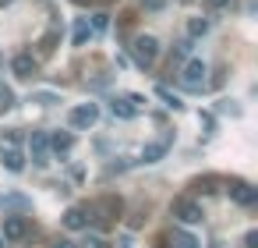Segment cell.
<instances>
[{"instance_id": "cell-14", "label": "cell", "mask_w": 258, "mask_h": 248, "mask_svg": "<svg viewBox=\"0 0 258 248\" xmlns=\"http://www.w3.org/2000/svg\"><path fill=\"white\" fill-rule=\"evenodd\" d=\"M216 184H219L216 174H202V177H191L187 191H191V195H209V191H216Z\"/></svg>"}, {"instance_id": "cell-11", "label": "cell", "mask_w": 258, "mask_h": 248, "mask_svg": "<svg viewBox=\"0 0 258 248\" xmlns=\"http://www.w3.org/2000/svg\"><path fill=\"white\" fill-rule=\"evenodd\" d=\"M46 145L53 149V153H71V145H75V135L71 131H53V135H46Z\"/></svg>"}, {"instance_id": "cell-27", "label": "cell", "mask_w": 258, "mask_h": 248, "mask_svg": "<svg viewBox=\"0 0 258 248\" xmlns=\"http://www.w3.org/2000/svg\"><path fill=\"white\" fill-rule=\"evenodd\" d=\"M85 248H110V244H106L103 237H89V241H85Z\"/></svg>"}, {"instance_id": "cell-22", "label": "cell", "mask_w": 258, "mask_h": 248, "mask_svg": "<svg viewBox=\"0 0 258 248\" xmlns=\"http://www.w3.org/2000/svg\"><path fill=\"white\" fill-rule=\"evenodd\" d=\"M0 107H4V110H8V107H15V92H11L8 85H0Z\"/></svg>"}, {"instance_id": "cell-19", "label": "cell", "mask_w": 258, "mask_h": 248, "mask_svg": "<svg viewBox=\"0 0 258 248\" xmlns=\"http://www.w3.org/2000/svg\"><path fill=\"white\" fill-rule=\"evenodd\" d=\"M156 96H159V100H163V103H166L170 110H180V107H184V103H180V100H177V96H173V92L166 89V85H159V89H156Z\"/></svg>"}, {"instance_id": "cell-31", "label": "cell", "mask_w": 258, "mask_h": 248, "mask_svg": "<svg viewBox=\"0 0 258 248\" xmlns=\"http://www.w3.org/2000/svg\"><path fill=\"white\" fill-rule=\"evenodd\" d=\"M11 4H15V0H0V8H11Z\"/></svg>"}, {"instance_id": "cell-2", "label": "cell", "mask_w": 258, "mask_h": 248, "mask_svg": "<svg viewBox=\"0 0 258 248\" xmlns=\"http://www.w3.org/2000/svg\"><path fill=\"white\" fill-rule=\"evenodd\" d=\"M173 216H177L180 223L195 227V223H202V220H205V209H202V202H198V199L180 195V199H173Z\"/></svg>"}, {"instance_id": "cell-21", "label": "cell", "mask_w": 258, "mask_h": 248, "mask_svg": "<svg viewBox=\"0 0 258 248\" xmlns=\"http://www.w3.org/2000/svg\"><path fill=\"white\" fill-rule=\"evenodd\" d=\"M173 244H177V248H198V241H195L191 234H184V230L173 234Z\"/></svg>"}, {"instance_id": "cell-3", "label": "cell", "mask_w": 258, "mask_h": 248, "mask_svg": "<svg viewBox=\"0 0 258 248\" xmlns=\"http://www.w3.org/2000/svg\"><path fill=\"white\" fill-rule=\"evenodd\" d=\"M92 209V223H103V227H110L117 216H120V199H113V195H106V199H99V202H92L89 206Z\"/></svg>"}, {"instance_id": "cell-10", "label": "cell", "mask_w": 258, "mask_h": 248, "mask_svg": "<svg viewBox=\"0 0 258 248\" xmlns=\"http://www.w3.org/2000/svg\"><path fill=\"white\" fill-rule=\"evenodd\" d=\"M0 163H4L11 174H22V170H25V156H22V149H15V145H4V149H0Z\"/></svg>"}, {"instance_id": "cell-6", "label": "cell", "mask_w": 258, "mask_h": 248, "mask_svg": "<svg viewBox=\"0 0 258 248\" xmlns=\"http://www.w3.org/2000/svg\"><path fill=\"white\" fill-rule=\"evenodd\" d=\"M226 191H230V199H233L237 206H244V209L258 202V188H251L247 181H230V188H226Z\"/></svg>"}, {"instance_id": "cell-13", "label": "cell", "mask_w": 258, "mask_h": 248, "mask_svg": "<svg viewBox=\"0 0 258 248\" xmlns=\"http://www.w3.org/2000/svg\"><path fill=\"white\" fill-rule=\"evenodd\" d=\"M166 153H170V138H163V142H149V145L142 149V163H159Z\"/></svg>"}, {"instance_id": "cell-32", "label": "cell", "mask_w": 258, "mask_h": 248, "mask_svg": "<svg viewBox=\"0 0 258 248\" xmlns=\"http://www.w3.org/2000/svg\"><path fill=\"white\" fill-rule=\"evenodd\" d=\"M4 244H8V241H4V237H0V248H4Z\"/></svg>"}, {"instance_id": "cell-26", "label": "cell", "mask_w": 258, "mask_h": 248, "mask_svg": "<svg viewBox=\"0 0 258 248\" xmlns=\"http://www.w3.org/2000/svg\"><path fill=\"white\" fill-rule=\"evenodd\" d=\"M244 248H258V230H247V237H244Z\"/></svg>"}, {"instance_id": "cell-30", "label": "cell", "mask_w": 258, "mask_h": 248, "mask_svg": "<svg viewBox=\"0 0 258 248\" xmlns=\"http://www.w3.org/2000/svg\"><path fill=\"white\" fill-rule=\"evenodd\" d=\"M53 248H75V244H71V241H57Z\"/></svg>"}, {"instance_id": "cell-20", "label": "cell", "mask_w": 258, "mask_h": 248, "mask_svg": "<svg viewBox=\"0 0 258 248\" xmlns=\"http://www.w3.org/2000/svg\"><path fill=\"white\" fill-rule=\"evenodd\" d=\"M57 39H60V32H57V29H50V32H46V36L39 39V50H43V54H53V46H57Z\"/></svg>"}, {"instance_id": "cell-9", "label": "cell", "mask_w": 258, "mask_h": 248, "mask_svg": "<svg viewBox=\"0 0 258 248\" xmlns=\"http://www.w3.org/2000/svg\"><path fill=\"white\" fill-rule=\"evenodd\" d=\"M11 71H15V78H32L36 75V57L32 54H15L11 57Z\"/></svg>"}, {"instance_id": "cell-29", "label": "cell", "mask_w": 258, "mask_h": 248, "mask_svg": "<svg viewBox=\"0 0 258 248\" xmlns=\"http://www.w3.org/2000/svg\"><path fill=\"white\" fill-rule=\"evenodd\" d=\"M117 248H131V237H120V241H117Z\"/></svg>"}, {"instance_id": "cell-18", "label": "cell", "mask_w": 258, "mask_h": 248, "mask_svg": "<svg viewBox=\"0 0 258 248\" xmlns=\"http://www.w3.org/2000/svg\"><path fill=\"white\" fill-rule=\"evenodd\" d=\"M205 32H209V18H191L187 22V39H198Z\"/></svg>"}, {"instance_id": "cell-4", "label": "cell", "mask_w": 258, "mask_h": 248, "mask_svg": "<svg viewBox=\"0 0 258 248\" xmlns=\"http://www.w3.org/2000/svg\"><path fill=\"white\" fill-rule=\"evenodd\" d=\"M96 121H99V107H96V103H82V107H75V110L68 114V124H71L75 131H89Z\"/></svg>"}, {"instance_id": "cell-15", "label": "cell", "mask_w": 258, "mask_h": 248, "mask_svg": "<svg viewBox=\"0 0 258 248\" xmlns=\"http://www.w3.org/2000/svg\"><path fill=\"white\" fill-rule=\"evenodd\" d=\"M110 110H113V117H120V121H131V117L138 114V107H135L127 96H117V100L110 103Z\"/></svg>"}, {"instance_id": "cell-5", "label": "cell", "mask_w": 258, "mask_h": 248, "mask_svg": "<svg viewBox=\"0 0 258 248\" xmlns=\"http://www.w3.org/2000/svg\"><path fill=\"white\" fill-rule=\"evenodd\" d=\"M29 234V220L22 213H4V227H0V237L4 241H22Z\"/></svg>"}, {"instance_id": "cell-23", "label": "cell", "mask_w": 258, "mask_h": 248, "mask_svg": "<svg viewBox=\"0 0 258 248\" xmlns=\"http://www.w3.org/2000/svg\"><path fill=\"white\" fill-rule=\"evenodd\" d=\"M106 25H110L106 15H92V32H106Z\"/></svg>"}, {"instance_id": "cell-8", "label": "cell", "mask_w": 258, "mask_h": 248, "mask_svg": "<svg viewBox=\"0 0 258 248\" xmlns=\"http://www.w3.org/2000/svg\"><path fill=\"white\" fill-rule=\"evenodd\" d=\"M180 78H184L187 89H205V64L202 61H187L184 71H180Z\"/></svg>"}, {"instance_id": "cell-28", "label": "cell", "mask_w": 258, "mask_h": 248, "mask_svg": "<svg viewBox=\"0 0 258 248\" xmlns=\"http://www.w3.org/2000/svg\"><path fill=\"white\" fill-rule=\"evenodd\" d=\"M142 4H145L149 11H163V0H142Z\"/></svg>"}, {"instance_id": "cell-17", "label": "cell", "mask_w": 258, "mask_h": 248, "mask_svg": "<svg viewBox=\"0 0 258 248\" xmlns=\"http://www.w3.org/2000/svg\"><path fill=\"white\" fill-rule=\"evenodd\" d=\"M92 36V25H89V18H78V25H75V46H85V39Z\"/></svg>"}, {"instance_id": "cell-1", "label": "cell", "mask_w": 258, "mask_h": 248, "mask_svg": "<svg viewBox=\"0 0 258 248\" xmlns=\"http://www.w3.org/2000/svg\"><path fill=\"white\" fill-rule=\"evenodd\" d=\"M131 57H135L138 68H152L156 57H159V43L152 36H135L131 39Z\"/></svg>"}, {"instance_id": "cell-25", "label": "cell", "mask_w": 258, "mask_h": 248, "mask_svg": "<svg viewBox=\"0 0 258 248\" xmlns=\"http://www.w3.org/2000/svg\"><path fill=\"white\" fill-rule=\"evenodd\" d=\"M36 100H39V103H43V107H53V103H57V96H53V92H39V96H36Z\"/></svg>"}, {"instance_id": "cell-24", "label": "cell", "mask_w": 258, "mask_h": 248, "mask_svg": "<svg viewBox=\"0 0 258 248\" xmlns=\"http://www.w3.org/2000/svg\"><path fill=\"white\" fill-rule=\"evenodd\" d=\"M230 4H233V0H205L209 11H223V8H230Z\"/></svg>"}, {"instance_id": "cell-12", "label": "cell", "mask_w": 258, "mask_h": 248, "mask_svg": "<svg viewBox=\"0 0 258 248\" xmlns=\"http://www.w3.org/2000/svg\"><path fill=\"white\" fill-rule=\"evenodd\" d=\"M29 153H32V163H46V153H50V145H46V135L43 131H36L32 138H29Z\"/></svg>"}, {"instance_id": "cell-7", "label": "cell", "mask_w": 258, "mask_h": 248, "mask_svg": "<svg viewBox=\"0 0 258 248\" xmlns=\"http://www.w3.org/2000/svg\"><path fill=\"white\" fill-rule=\"evenodd\" d=\"M92 223V209L89 206H71L68 213H64V227L68 230H85Z\"/></svg>"}, {"instance_id": "cell-16", "label": "cell", "mask_w": 258, "mask_h": 248, "mask_svg": "<svg viewBox=\"0 0 258 248\" xmlns=\"http://www.w3.org/2000/svg\"><path fill=\"white\" fill-rule=\"evenodd\" d=\"M32 202L25 195H0V209H29Z\"/></svg>"}]
</instances>
